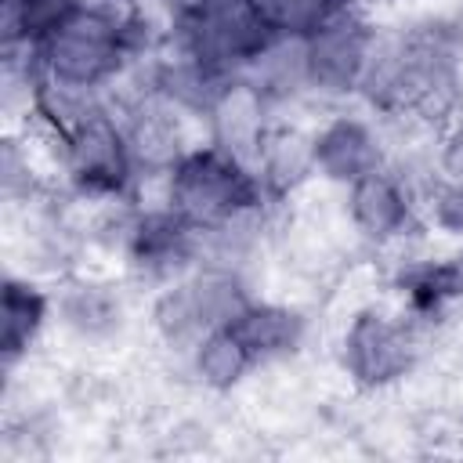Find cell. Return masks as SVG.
<instances>
[{"instance_id": "1", "label": "cell", "mask_w": 463, "mask_h": 463, "mask_svg": "<svg viewBox=\"0 0 463 463\" xmlns=\"http://www.w3.org/2000/svg\"><path fill=\"white\" fill-rule=\"evenodd\" d=\"M127 47L130 25L98 4H83L29 51L36 58V69L43 72V83L94 90L98 83L116 76Z\"/></svg>"}, {"instance_id": "2", "label": "cell", "mask_w": 463, "mask_h": 463, "mask_svg": "<svg viewBox=\"0 0 463 463\" xmlns=\"http://www.w3.org/2000/svg\"><path fill=\"white\" fill-rule=\"evenodd\" d=\"M260 203V181L232 148H195L170 170V210L192 228H221Z\"/></svg>"}, {"instance_id": "3", "label": "cell", "mask_w": 463, "mask_h": 463, "mask_svg": "<svg viewBox=\"0 0 463 463\" xmlns=\"http://www.w3.org/2000/svg\"><path fill=\"white\" fill-rule=\"evenodd\" d=\"M177 40L184 58L228 72L260 61L279 36L253 0H199L177 14Z\"/></svg>"}, {"instance_id": "4", "label": "cell", "mask_w": 463, "mask_h": 463, "mask_svg": "<svg viewBox=\"0 0 463 463\" xmlns=\"http://www.w3.org/2000/svg\"><path fill=\"white\" fill-rule=\"evenodd\" d=\"M362 87L373 101L391 109H434L452 87L449 51L434 36H402L373 43Z\"/></svg>"}, {"instance_id": "5", "label": "cell", "mask_w": 463, "mask_h": 463, "mask_svg": "<svg viewBox=\"0 0 463 463\" xmlns=\"http://www.w3.org/2000/svg\"><path fill=\"white\" fill-rule=\"evenodd\" d=\"M297 43H300V76L315 90L344 94V90L362 87L376 36L369 33L362 18L344 11Z\"/></svg>"}, {"instance_id": "6", "label": "cell", "mask_w": 463, "mask_h": 463, "mask_svg": "<svg viewBox=\"0 0 463 463\" xmlns=\"http://www.w3.org/2000/svg\"><path fill=\"white\" fill-rule=\"evenodd\" d=\"M246 304L239 282L224 271H206L192 282H181L174 289H166L156 304V322L163 329L166 340L174 344H199L206 333H213L217 326H224L239 307Z\"/></svg>"}, {"instance_id": "7", "label": "cell", "mask_w": 463, "mask_h": 463, "mask_svg": "<svg viewBox=\"0 0 463 463\" xmlns=\"http://www.w3.org/2000/svg\"><path fill=\"white\" fill-rule=\"evenodd\" d=\"M409 362H412V336L405 326H398L380 311H362L351 322L344 336V365L358 383L365 387L391 383L409 369Z\"/></svg>"}, {"instance_id": "8", "label": "cell", "mask_w": 463, "mask_h": 463, "mask_svg": "<svg viewBox=\"0 0 463 463\" xmlns=\"http://www.w3.org/2000/svg\"><path fill=\"white\" fill-rule=\"evenodd\" d=\"M311 163L344 184H354L358 177L380 170V145L373 130L362 119H333L315 141H311Z\"/></svg>"}, {"instance_id": "9", "label": "cell", "mask_w": 463, "mask_h": 463, "mask_svg": "<svg viewBox=\"0 0 463 463\" xmlns=\"http://www.w3.org/2000/svg\"><path fill=\"white\" fill-rule=\"evenodd\" d=\"M232 336L246 347V354L253 362H264V358H275V354H286L297 347L300 340V315L289 311V307H275V304H242L228 322Z\"/></svg>"}, {"instance_id": "10", "label": "cell", "mask_w": 463, "mask_h": 463, "mask_svg": "<svg viewBox=\"0 0 463 463\" xmlns=\"http://www.w3.org/2000/svg\"><path fill=\"white\" fill-rule=\"evenodd\" d=\"M347 203H351V221L369 239H391L409 221V199H405L402 184L383 170H373V174L358 177L351 184Z\"/></svg>"}, {"instance_id": "11", "label": "cell", "mask_w": 463, "mask_h": 463, "mask_svg": "<svg viewBox=\"0 0 463 463\" xmlns=\"http://www.w3.org/2000/svg\"><path fill=\"white\" fill-rule=\"evenodd\" d=\"M192 232L195 228L177 210H152L130 228V253L145 268H170L184 260Z\"/></svg>"}, {"instance_id": "12", "label": "cell", "mask_w": 463, "mask_h": 463, "mask_svg": "<svg viewBox=\"0 0 463 463\" xmlns=\"http://www.w3.org/2000/svg\"><path fill=\"white\" fill-rule=\"evenodd\" d=\"M43 318H47V297L22 279H7L0 300V347L7 362L18 358L36 340Z\"/></svg>"}, {"instance_id": "13", "label": "cell", "mask_w": 463, "mask_h": 463, "mask_svg": "<svg viewBox=\"0 0 463 463\" xmlns=\"http://www.w3.org/2000/svg\"><path fill=\"white\" fill-rule=\"evenodd\" d=\"M253 4L279 40H304L347 11V0H253Z\"/></svg>"}, {"instance_id": "14", "label": "cell", "mask_w": 463, "mask_h": 463, "mask_svg": "<svg viewBox=\"0 0 463 463\" xmlns=\"http://www.w3.org/2000/svg\"><path fill=\"white\" fill-rule=\"evenodd\" d=\"M253 365V358L246 354V347L232 336L228 326H217L213 333H206L195 344V373L203 376V383L210 387H232L246 376V369Z\"/></svg>"}, {"instance_id": "15", "label": "cell", "mask_w": 463, "mask_h": 463, "mask_svg": "<svg viewBox=\"0 0 463 463\" xmlns=\"http://www.w3.org/2000/svg\"><path fill=\"white\" fill-rule=\"evenodd\" d=\"M459 289H463V271L456 264H427L409 275V297L420 311L438 307L445 297H452Z\"/></svg>"}]
</instances>
